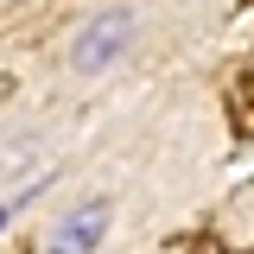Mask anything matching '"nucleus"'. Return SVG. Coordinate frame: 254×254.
<instances>
[{
  "mask_svg": "<svg viewBox=\"0 0 254 254\" xmlns=\"http://www.w3.org/2000/svg\"><path fill=\"white\" fill-rule=\"evenodd\" d=\"M133 32H140L133 6H102L89 26L70 38V70H76V76H102V70H115V64L127 58V45H133Z\"/></svg>",
  "mask_w": 254,
  "mask_h": 254,
  "instance_id": "f257e3e1",
  "label": "nucleus"
},
{
  "mask_svg": "<svg viewBox=\"0 0 254 254\" xmlns=\"http://www.w3.org/2000/svg\"><path fill=\"white\" fill-rule=\"evenodd\" d=\"M32 190H38V185H32ZM32 190H26V197H32ZM26 197H13V203H0V229H6V222H13V210H19V203H26Z\"/></svg>",
  "mask_w": 254,
  "mask_h": 254,
  "instance_id": "20e7f679",
  "label": "nucleus"
},
{
  "mask_svg": "<svg viewBox=\"0 0 254 254\" xmlns=\"http://www.w3.org/2000/svg\"><path fill=\"white\" fill-rule=\"evenodd\" d=\"M108 222H115V203H108V197H83V203L51 229L45 254H95L102 235H108Z\"/></svg>",
  "mask_w": 254,
  "mask_h": 254,
  "instance_id": "f03ea898",
  "label": "nucleus"
},
{
  "mask_svg": "<svg viewBox=\"0 0 254 254\" xmlns=\"http://www.w3.org/2000/svg\"><path fill=\"white\" fill-rule=\"evenodd\" d=\"M229 115L242 127V140H254V76H235L229 83Z\"/></svg>",
  "mask_w": 254,
  "mask_h": 254,
  "instance_id": "7ed1b4c3",
  "label": "nucleus"
},
{
  "mask_svg": "<svg viewBox=\"0 0 254 254\" xmlns=\"http://www.w3.org/2000/svg\"><path fill=\"white\" fill-rule=\"evenodd\" d=\"M242 254H254V248H242Z\"/></svg>",
  "mask_w": 254,
  "mask_h": 254,
  "instance_id": "423d86ee",
  "label": "nucleus"
},
{
  "mask_svg": "<svg viewBox=\"0 0 254 254\" xmlns=\"http://www.w3.org/2000/svg\"><path fill=\"white\" fill-rule=\"evenodd\" d=\"M197 254H222V242H216V235H203V242H197Z\"/></svg>",
  "mask_w": 254,
  "mask_h": 254,
  "instance_id": "39448f33",
  "label": "nucleus"
}]
</instances>
